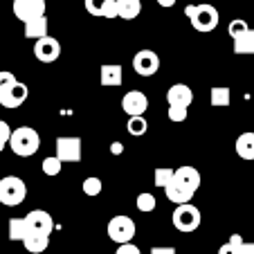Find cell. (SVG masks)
Returning <instances> with one entry per match:
<instances>
[{"label":"cell","mask_w":254,"mask_h":254,"mask_svg":"<svg viewBox=\"0 0 254 254\" xmlns=\"http://www.w3.org/2000/svg\"><path fill=\"white\" fill-rule=\"evenodd\" d=\"M185 14L191 20V27L196 32H214L218 27V20H221L218 9L214 5H207V2H202V5H187Z\"/></svg>","instance_id":"cell-1"},{"label":"cell","mask_w":254,"mask_h":254,"mask_svg":"<svg viewBox=\"0 0 254 254\" xmlns=\"http://www.w3.org/2000/svg\"><path fill=\"white\" fill-rule=\"evenodd\" d=\"M39 146H41V137L34 128H29V126H20V128L11 130L9 149L14 151L16 155H20V158H29V155H34L36 151H39Z\"/></svg>","instance_id":"cell-2"},{"label":"cell","mask_w":254,"mask_h":254,"mask_svg":"<svg viewBox=\"0 0 254 254\" xmlns=\"http://www.w3.org/2000/svg\"><path fill=\"white\" fill-rule=\"evenodd\" d=\"M27 198V185L18 176H5L0 180V202L5 207H16Z\"/></svg>","instance_id":"cell-3"},{"label":"cell","mask_w":254,"mask_h":254,"mask_svg":"<svg viewBox=\"0 0 254 254\" xmlns=\"http://www.w3.org/2000/svg\"><path fill=\"white\" fill-rule=\"evenodd\" d=\"M200 209H198L196 205H191V202H187V205H178L176 211H173L171 221H173V227H176L178 232H183V234H189V232H196L198 227H200Z\"/></svg>","instance_id":"cell-4"},{"label":"cell","mask_w":254,"mask_h":254,"mask_svg":"<svg viewBox=\"0 0 254 254\" xmlns=\"http://www.w3.org/2000/svg\"><path fill=\"white\" fill-rule=\"evenodd\" d=\"M106 232H108L111 241H115L117 245L130 243L135 236V221L128 218V216H115V218H111Z\"/></svg>","instance_id":"cell-5"},{"label":"cell","mask_w":254,"mask_h":254,"mask_svg":"<svg viewBox=\"0 0 254 254\" xmlns=\"http://www.w3.org/2000/svg\"><path fill=\"white\" fill-rule=\"evenodd\" d=\"M25 218V225H27V236L34 234V236H50L54 230V221L52 216L48 214L45 209H32Z\"/></svg>","instance_id":"cell-6"},{"label":"cell","mask_w":254,"mask_h":254,"mask_svg":"<svg viewBox=\"0 0 254 254\" xmlns=\"http://www.w3.org/2000/svg\"><path fill=\"white\" fill-rule=\"evenodd\" d=\"M11 11L20 23L41 18V16H45V0H14Z\"/></svg>","instance_id":"cell-7"},{"label":"cell","mask_w":254,"mask_h":254,"mask_svg":"<svg viewBox=\"0 0 254 254\" xmlns=\"http://www.w3.org/2000/svg\"><path fill=\"white\" fill-rule=\"evenodd\" d=\"M57 158L61 162H79L81 160V137H59L57 139Z\"/></svg>","instance_id":"cell-8"},{"label":"cell","mask_w":254,"mask_h":254,"mask_svg":"<svg viewBox=\"0 0 254 254\" xmlns=\"http://www.w3.org/2000/svg\"><path fill=\"white\" fill-rule=\"evenodd\" d=\"M146 108H149V99H146L144 92L128 90L124 97H122V111H124L128 117H144Z\"/></svg>","instance_id":"cell-9"},{"label":"cell","mask_w":254,"mask_h":254,"mask_svg":"<svg viewBox=\"0 0 254 254\" xmlns=\"http://www.w3.org/2000/svg\"><path fill=\"white\" fill-rule=\"evenodd\" d=\"M34 57L39 59L41 63H54L61 57V43L57 39H52V36L34 41Z\"/></svg>","instance_id":"cell-10"},{"label":"cell","mask_w":254,"mask_h":254,"mask_svg":"<svg viewBox=\"0 0 254 254\" xmlns=\"http://www.w3.org/2000/svg\"><path fill=\"white\" fill-rule=\"evenodd\" d=\"M133 67L139 77H153L160 67V59L153 50H139L133 59Z\"/></svg>","instance_id":"cell-11"},{"label":"cell","mask_w":254,"mask_h":254,"mask_svg":"<svg viewBox=\"0 0 254 254\" xmlns=\"http://www.w3.org/2000/svg\"><path fill=\"white\" fill-rule=\"evenodd\" d=\"M167 101L169 106H178V108H189L193 101V90L187 83H173L167 90Z\"/></svg>","instance_id":"cell-12"},{"label":"cell","mask_w":254,"mask_h":254,"mask_svg":"<svg viewBox=\"0 0 254 254\" xmlns=\"http://www.w3.org/2000/svg\"><path fill=\"white\" fill-rule=\"evenodd\" d=\"M25 99H27V86L20 81H16L9 90L0 92V106L2 108H18Z\"/></svg>","instance_id":"cell-13"},{"label":"cell","mask_w":254,"mask_h":254,"mask_svg":"<svg viewBox=\"0 0 254 254\" xmlns=\"http://www.w3.org/2000/svg\"><path fill=\"white\" fill-rule=\"evenodd\" d=\"M83 7L90 16H99V18H117V7L115 0H83Z\"/></svg>","instance_id":"cell-14"},{"label":"cell","mask_w":254,"mask_h":254,"mask_svg":"<svg viewBox=\"0 0 254 254\" xmlns=\"http://www.w3.org/2000/svg\"><path fill=\"white\" fill-rule=\"evenodd\" d=\"M99 81H101V86H111V88L122 86V81H124V67L120 63H104L99 70Z\"/></svg>","instance_id":"cell-15"},{"label":"cell","mask_w":254,"mask_h":254,"mask_svg":"<svg viewBox=\"0 0 254 254\" xmlns=\"http://www.w3.org/2000/svg\"><path fill=\"white\" fill-rule=\"evenodd\" d=\"M173 180H178L180 185L189 189V191L196 193L198 187H200V171L193 167H180V169H173Z\"/></svg>","instance_id":"cell-16"},{"label":"cell","mask_w":254,"mask_h":254,"mask_svg":"<svg viewBox=\"0 0 254 254\" xmlns=\"http://www.w3.org/2000/svg\"><path fill=\"white\" fill-rule=\"evenodd\" d=\"M164 191H167V198L171 202H176V205H187L189 200L193 198V191H189L185 185H180L178 180H171V183L164 187Z\"/></svg>","instance_id":"cell-17"},{"label":"cell","mask_w":254,"mask_h":254,"mask_svg":"<svg viewBox=\"0 0 254 254\" xmlns=\"http://www.w3.org/2000/svg\"><path fill=\"white\" fill-rule=\"evenodd\" d=\"M117 7V18L122 20H135L142 11V2L139 0H115Z\"/></svg>","instance_id":"cell-18"},{"label":"cell","mask_w":254,"mask_h":254,"mask_svg":"<svg viewBox=\"0 0 254 254\" xmlns=\"http://www.w3.org/2000/svg\"><path fill=\"white\" fill-rule=\"evenodd\" d=\"M236 155L243 160H254V133H241L236 137Z\"/></svg>","instance_id":"cell-19"},{"label":"cell","mask_w":254,"mask_h":254,"mask_svg":"<svg viewBox=\"0 0 254 254\" xmlns=\"http://www.w3.org/2000/svg\"><path fill=\"white\" fill-rule=\"evenodd\" d=\"M25 36L32 41H39V39H45L48 36V18L41 16V18H34V20H27L25 23Z\"/></svg>","instance_id":"cell-20"},{"label":"cell","mask_w":254,"mask_h":254,"mask_svg":"<svg viewBox=\"0 0 254 254\" xmlns=\"http://www.w3.org/2000/svg\"><path fill=\"white\" fill-rule=\"evenodd\" d=\"M230 101H232L230 88H225V86L211 88V92H209V104L214 106V108H227V106H230Z\"/></svg>","instance_id":"cell-21"},{"label":"cell","mask_w":254,"mask_h":254,"mask_svg":"<svg viewBox=\"0 0 254 254\" xmlns=\"http://www.w3.org/2000/svg\"><path fill=\"white\" fill-rule=\"evenodd\" d=\"M23 245H25V250H27L29 254H43L45 250H48V245H50V236H34V234H29L27 239L23 241Z\"/></svg>","instance_id":"cell-22"},{"label":"cell","mask_w":254,"mask_h":254,"mask_svg":"<svg viewBox=\"0 0 254 254\" xmlns=\"http://www.w3.org/2000/svg\"><path fill=\"white\" fill-rule=\"evenodd\" d=\"M234 52L236 54H254V29H248L241 34L239 39H234Z\"/></svg>","instance_id":"cell-23"},{"label":"cell","mask_w":254,"mask_h":254,"mask_svg":"<svg viewBox=\"0 0 254 254\" xmlns=\"http://www.w3.org/2000/svg\"><path fill=\"white\" fill-rule=\"evenodd\" d=\"M9 239L11 241H20L23 243L27 239V225H25V218H9Z\"/></svg>","instance_id":"cell-24"},{"label":"cell","mask_w":254,"mask_h":254,"mask_svg":"<svg viewBox=\"0 0 254 254\" xmlns=\"http://www.w3.org/2000/svg\"><path fill=\"white\" fill-rule=\"evenodd\" d=\"M171 180H173V169H169V167H158L155 169V173H153V185L155 187L164 189Z\"/></svg>","instance_id":"cell-25"},{"label":"cell","mask_w":254,"mask_h":254,"mask_svg":"<svg viewBox=\"0 0 254 254\" xmlns=\"http://www.w3.org/2000/svg\"><path fill=\"white\" fill-rule=\"evenodd\" d=\"M61 167H63V162L57 158V155H50V158H45L43 162H41L43 173H45V176H50V178L59 176V173H61Z\"/></svg>","instance_id":"cell-26"},{"label":"cell","mask_w":254,"mask_h":254,"mask_svg":"<svg viewBox=\"0 0 254 254\" xmlns=\"http://www.w3.org/2000/svg\"><path fill=\"white\" fill-rule=\"evenodd\" d=\"M146 128H149V124H146L144 117H128V122H126V130H128L130 135H135V137L144 135Z\"/></svg>","instance_id":"cell-27"},{"label":"cell","mask_w":254,"mask_h":254,"mask_svg":"<svg viewBox=\"0 0 254 254\" xmlns=\"http://www.w3.org/2000/svg\"><path fill=\"white\" fill-rule=\"evenodd\" d=\"M135 205H137V209H139V211L149 214V211H153L155 207H158V200H155L153 193H146V191H144V193H139V196H137Z\"/></svg>","instance_id":"cell-28"},{"label":"cell","mask_w":254,"mask_h":254,"mask_svg":"<svg viewBox=\"0 0 254 254\" xmlns=\"http://www.w3.org/2000/svg\"><path fill=\"white\" fill-rule=\"evenodd\" d=\"M83 193L86 196H90V198H95V196H99L101 193V189H104V185H101V180L97 176H90V178H86L83 180Z\"/></svg>","instance_id":"cell-29"},{"label":"cell","mask_w":254,"mask_h":254,"mask_svg":"<svg viewBox=\"0 0 254 254\" xmlns=\"http://www.w3.org/2000/svg\"><path fill=\"white\" fill-rule=\"evenodd\" d=\"M248 29H250V25L245 23L243 18H234L230 25H227V34H230L232 39H239L241 34H245Z\"/></svg>","instance_id":"cell-30"},{"label":"cell","mask_w":254,"mask_h":254,"mask_svg":"<svg viewBox=\"0 0 254 254\" xmlns=\"http://www.w3.org/2000/svg\"><path fill=\"white\" fill-rule=\"evenodd\" d=\"M18 81V79L11 74V72H7V70H2L0 72V92H5V90H9L14 83Z\"/></svg>","instance_id":"cell-31"},{"label":"cell","mask_w":254,"mask_h":254,"mask_svg":"<svg viewBox=\"0 0 254 254\" xmlns=\"http://www.w3.org/2000/svg\"><path fill=\"white\" fill-rule=\"evenodd\" d=\"M9 135H11V128L5 120H0V151L5 149L7 144H9Z\"/></svg>","instance_id":"cell-32"},{"label":"cell","mask_w":254,"mask_h":254,"mask_svg":"<svg viewBox=\"0 0 254 254\" xmlns=\"http://www.w3.org/2000/svg\"><path fill=\"white\" fill-rule=\"evenodd\" d=\"M169 120H171V122H185V120H187V108L169 106Z\"/></svg>","instance_id":"cell-33"},{"label":"cell","mask_w":254,"mask_h":254,"mask_svg":"<svg viewBox=\"0 0 254 254\" xmlns=\"http://www.w3.org/2000/svg\"><path fill=\"white\" fill-rule=\"evenodd\" d=\"M115 254H142V252H139L137 245H133V243H124V245H120V248H117V252H115Z\"/></svg>","instance_id":"cell-34"},{"label":"cell","mask_w":254,"mask_h":254,"mask_svg":"<svg viewBox=\"0 0 254 254\" xmlns=\"http://www.w3.org/2000/svg\"><path fill=\"white\" fill-rule=\"evenodd\" d=\"M234 254H254V243H241L239 248H236V252Z\"/></svg>","instance_id":"cell-35"},{"label":"cell","mask_w":254,"mask_h":254,"mask_svg":"<svg viewBox=\"0 0 254 254\" xmlns=\"http://www.w3.org/2000/svg\"><path fill=\"white\" fill-rule=\"evenodd\" d=\"M151 254H176V248H171V245H167V248L155 245V248H151Z\"/></svg>","instance_id":"cell-36"},{"label":"cell","mask_w":254,"mask_h":254,"mask_svg":"<svg viewBox=\"0 0 254 254\" xmlns=\"http://www.w3.org/2000/svg\"><path fill=\"white\" fill-rule=\"evenodd\" d=\"M227 243H230L232 248H239V245L243 243V236H241V234H232V236H230V241H227Z\"/></svg>","instance_id":"cell-37"},{"label":"cell","mask_w":254,"mask_h":254,"mask_svg":"<svg viewBox=\"0 0 254 254\" xmlns=\"http://www.w3.org/2000/svg\"><path fill=\"white\" fill-rule=\"evenodd\" d=\"M111 153L113 155H122V153H124V146H122V142H113L111 144Z\"/></svg>","instance_id":"cell-38"},{"label":"cell","mask_w":254,"mask_h":254,"mask_svg":"<svg viewBox=\"0 0 254 254\" xmlns=\"http://www.w3.org/2000/svg\"><path fill=\"white\" fill-rule=\"evenodd\" d=\"M236 252V248H232L230 243H223L221 248H218V254H234Z\"/></svg>","instance_id":"cell-39"},{"label":"cell","mask_w":254,"mask_h":254,"mask_svg":"<svg viewBox=\"0 0 254 254\" xmlns=\"http://www.w3.org/2000/svg\"><path fill=\"white\" fill-rule=\"evenodd\" d=\"M176 2H178V0H158V5L160 7H167V9H169V7H173Z\"/></svg>","instance_id":"cell-40"}]
</instances>
